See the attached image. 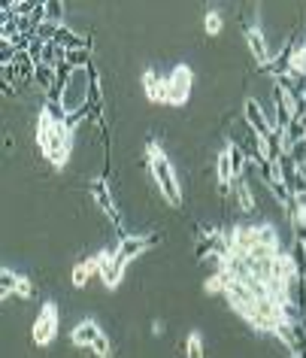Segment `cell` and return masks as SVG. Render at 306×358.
<instances>
[{
	"label": "cell",
	"instance_id": "obj_1",
	"mask_svg": "<svg viewBox=\"0 0 306 358\" xmlns=\"http://www.w3.org/2000/svg\"><path fill=\"white\" fill-rule=\"evenodd\" d=\"M37 146L43 152V158L55 170H61L70 158V149H73V128L67 122H55L43 110L37 119Z\"/></svg>",
	"mask_w": 306,
	"mask_h": 358
},
{
	"label": "cell",
	"instance_id": "obj_2",
	"mask_svg": "<svg viewBox=\"0 0 306 358\" xmlns=\"http://www.w3.org/2000/svg\"><path fill=\"white\" fill-rule=\"evenodd\" d=\"M146 164L152 170V176H155V185H158V192L164 194V201L170 203V207L179 210V207H182V189H179L176 170H173V164H170L167 152L161 149L158 140H152L146 146Z\"/></svg>",
	"mask_w": 306,
	"mask_h": 358
},
{
	"label": "cell",
	"instance_id": "obj_3",
	"mask_svg": "<svg viewBox=\"0 0 306 358\" xmlns=\"http://www.w3.org/2000/svg\"><path fill=\"white\" fill-rule=\"evenodd\" d=\"M167 85H170V106H185L194 92V70L188 64H176L167 76Z\"/></svg>",
	"mask_w": 306,
	"mask_h": 358
},
{
	"label": "cell",
	"instance_id": "obj_4",
	"mask_svg": "<svg viewBox=\"0 0 306 358\" xmlns=\"http://www.w3.org/2000/svg\"><path fill=\"white\" fill-rule=\"evenodd\" d=\"M58 337V303L46 301L40 310L37 322H34V343L37 346H52Z\"/></svg>",
	"mask_w": 306,
	"mask_h": 358
},
{
	"label": "cell",
	"instance_id": "obj_5",
	"mask_svg": "<svg viewBox=\"0 0 306 358\" xmlns=\"http://www.w3.org/2000/svg\"><path fill=\"white\" fill-rule=\"evenodd\" d=\"M158 234H131V237H122V243L115 246V258L128 267V262H133L137 255H143L146 249L152 246H158Z\"/></svg>",
	"mask_w": 306,
	"mask_h": 358
},
{
	"label": "cell",
	"instance_id": "obj_6",
	"mask_svg": "<svg viewBox=\"0 0 306 358\" xmlns=\"http://www.w3.org/2000/svg\"><path fill=\"white\" fill-rule=\"evenodd\" d=\"M97 262H101V280L106 289H119L122 276H124V264L115 258V249H103V252H97Z\"/></svg>",
	"mask_w": 306,
	"mask_h": 358
},
{
	"label": "cell",
	"instance_id": "obj_7",
	"mask_svg": "<svg viewBox=\"0 0 306 358\" xmlns=\"http://www.w3.org/2000/svg\"><path fill=\"white\" fill-rule=\"evenodd\" d=\"M242 113H246V122H249V128L255 131V137H270V134H273V128H270V119L264 115V110H261V103L255 101V97H246Z\"/></svg>",
	"mask_w": 306,
	"mask_h": 358
},
{
	"label": "cell",
	"instance_id": "obj_8",
	"mask_svg": "<svg viewBox=\"0 0 306 358\" xmlns=\"http://www.w3.org/2000/svg\"><path fill=\"white\" fill-rule=\"evenodd\" d=\"M143 88H146V97L152 103H170L167 76H158L155 70H146V73H143Z\"/></svg>",
	"mask_w": 306,
	"mask_h": 358
},
{
	"label": "cell",
	"instance_id": "obj_9",
	"mask_svg": "<svg viewBox=\"0 0 306 358\" xmlns=\"http://www.w3.org/2000/svg\"><path fill=\"white\" fill-rule=\"evenodd\" d=\"M92 194H94V203L101 207L103 216L110 219L112 225H122V219H119V213H115V203H112V194H110V185H106V179H94Z\"/></svg>",
	"mask_w": 306,
	"mask_h": 358
},
{
	"label": "cell",
	"instance_id": "obj_10",
	"mask_svg": "<svg viewBox=\"0 0 306 358\" xmlns=\"http://www.w3.org/2000/svg\"><path fill=\"white\" fill-rule=\"evenodd\" d=\"M246 43L252 49V55H255L258 64H270V49H267V40H264V31H261V24H249L246 28Z\"/></svg>",
	"mask_w": 306,
	"mask_h": 358
},
{
	"label": "cell",
	"instance_id": "obj_11",
	"mask_svg": "<svg viewBox=\"0 0 306 358\" xmlns=\"http://www.w3.org/2000/svg\"><path fill=\"white\" fill-rule=\"evenodd\" d=\"M97 334H101V325H97L94 319H85V322H79V325L73 328V334H70V343L92 349V343L97 340Z\"/></svg>",
	"mask_w": 306,
	"mask_h": 358
},
{
	"label": "cell",
	"instance_id": "obj_12",
	"mask_svg": "<svg viewBox=\"0 0 306 358\" xmlns=\"http://www.w3.org/2000/svg\"><path fill=\"white\" fill-rule=\"evenodd\" d=\"M101 273V262H97V255L94 258H85V262H79L76 267H73V289H85V282L92 280V276H97Z\"/></svg>",
	"mask_w": 306,
	"mask_h": 358
},
{
	"label": "cell",
	"instance_id": "obj_13",
	"mask_svg": "<svg viewBox=\"0 0 306 358\" xmlns=\"http://www.w3.org/2000/svg\"><path fill=\"white\" fill-rule=\"evenodd\" d=\"M34 83H37V88H43V92L58 94V92H55V85H58V73H55V67H49V64H37Z\"/></svg>",
	"mask_w": 306,
	"mask_h": 358
},
{
	"label": "cell",
	"instance_id": "obj_14",
	"mask_svg": "<svg viewBox=\"0 0 306 358\" xmlns=\"http://www.w3.org/2000/svg\"><path fill=\"white\" fill-rule=\"evenodd\" d=\"M19 282H22V276L15 271H10V267H3V271H0V298H10V294H15Z\"/></svg>",
	"mask_w": 306,
	"mask_h": 358
},
{
	"label": "cell",
	"instance_id": "obj_15",
	"mask_svg": "<svg viewBox=\"0 0 306 358\" xmlns=\"http://www.w3.org/2000/svg\"><path fill=\"white\" fill-rule=\"evenodd\" d=\"M185 358H206V349H203V337L191 331L185 340Z\"/></svg>",
	"mask_w": 306,
	"mask_h": 358
},
{
	"label": "cell",
	"instance_id": "obj_16",
	"mask_svg": "<svg viewBox=\"0 0 306 358\" xmlns=\"http://www.w3.org/2000/svg\"><path fill=\"white\" fill-rule=\"evenodd\" d=\"M221 28H224V22H221V13L210 10V13L203 15V31H206V37H219V34H221Z\"/></svg>",
	"mask_w": 306,
	"mask_h": 358
},
{
	"label": "cell",
	"instance_id": "obj_17",
	"mask_svg": "<svg viewBox=\"0 0 306 358\" xmlns=\"http://www.w3.org/2000/svg\"><path fill=\"white\" fill-rule=\"evenodd\" d=\"M233 189H237V203L242 207V213H255V198H252L249 185L246 182H237Z\"/></svg>",
	"mask_w": 306,
	"mask_h": 358
},
{
	"label": "cell",
	"instance_id": "obj_18",
	"mask_svg": "<svg viewBox=\"0 0 306 358\" xmlns=\"http://www.w3.org/2000/svg\"><path fill=\"white\" fill-rule=\"evenodd\" d=\"M64 61L70 67H76V70H85L88 67V61H92V52L88 49H79V52H67Z\"/></svg>",
	"mask_w": 306,
	"mask_h": 358
},
{
	"label": "cell",
	"instance_id": "obj_19",
	"mask_svg": "<svg viewBox=\"0 0 306 358\" xmlns=\"http://www.w3.org/2000/svg\"><path fill=\"white\" fill-rule=\"evenodd\" d=\"M92 352H94L97 358H110V355H112V343H110V337H106L103 331L97 334V340L92 343Z\"/></svg>",
	"mask_w": 306,
	"mask_h": 358
},
{
	"label": "cell",
	"instance_id": "obj_20",
	"mask_svg": "<svg viewBox=\"0 0 306 358\" xmlns=\"http://www.w3.org/2000/svg\"><path fill=\"white\" fill-rule=\"evenodd\" d=\"M15 294H19V298H24V301L34 298V285H31V280H24V276H22V282H19V289H15Z\"/></svg>",
	"mask_w": 306,
	"mask_h": 358
},
{
	"label": "cell",
	"instance_id": "obj_21",
	"mask_svg": "<svg viewBox=\"0 0 306 358\" xmlns=\"http://www.w3.org/2000/svg\"><path fill=\"white\" fill-rule=\"evenodd\" d=\"M61 13H64V6H61V3H46V15H52L49 22L61 24Z\"/></svg>",
	"mask_w": 306,
	"mask_h": 358
},
{
	"label": "cell",
	"instance_id": "obj_22",
	"mask_svg": "<svg viewBox=\"0 0 306 358\" xmlns=\"http://www.w3.org/2000/svg\"><path fill=\"white\" fill-rule=\"evenodd\" d=\"M288 358H300V355H297V352H291V355H288Z\"/></svg>",
	"mask_w": 306,
	"mask_h": 358
},
{
	"label": "cell",
	"instance_id": "obj_23",
	"mask_svg": "<svg viewBox=\"0 0 306 358\" xmlns=\"http://www.w3.org/2000/svg\"><path fill=\"white\" fill-rule=\"evenodd\" d=\"M303 255H306V243H303Z\"/></svg>",
	"mask_w": 306,
	"mask_h": 358
}]
</instances>
